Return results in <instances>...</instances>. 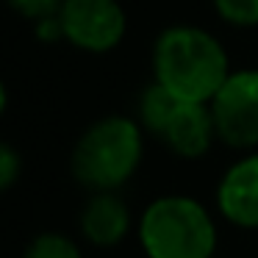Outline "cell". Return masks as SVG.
<instances>
[{
    "mask_svg": "<svg viewBox=\"0 0 258 258\" xmlns=\"http://www.w3.org/2000/svg\"><path fill=\"white\" fill-rule=\"evenodd\" d=\"M156 84L186 103H211L228 81L230 67L222 45L211 34L191 25H175L158 36L153 47Z\"/></svg>",
    "mask_w": 258,
    "mask_h": 258,
    "instance_id": "cell-1",
    "label": "cell"
},
{
    "mask_svg": "<svg viewBox=\"0 0 258 258\" xmlns=\"http://www.w3.org/2000/svg\"><path fill=\"white\" fill-rule=\"evenodd\" d=\"M136 239L147 258H217V219L197 197L161 195L142 208Z\"/></svg>",
    "mask_w": 258,
    "mask_h": 258,
    "instance_id": "cell-2",
    "label": "cell"
},
{
    "mask_svg": "<svg viewBox=\"0 0 258 258\" xmlns=\"http://www.w3.org/2000/svg\"><path fill=\"white\" fill-rule=\"evenodd\" d=\"M139 119L103 117L78 136L73 147V175L89 191H119L142 167L145 134Z\"/></svg>",
    "mask_w": 258,
    "mask_h": 258,
    "instance_id": "cell-3",
    "label": "cell"
},
{
    "mask_svg": "<svg viewBox=\"0 0 258 258\" xmlns=\"http://www.w3.org/2000/svg\"><path fill=\"white\" fill-rule=\"evenodd\" d=\"M208 108L222 145L233 150L258 147V70L230 73Z\"/></svg>",
    "mask_w": 258,
    "mask_h": 258,
    "instance_id": "cell-4",
    "label": "cell"
},
{
    "mask_svg": "<svg viewBox=\"0 0 258 258\" xmlns=\"http://www.w3.org/2000/svg\"><path fill=\"white\" fill-rule=\"evenodd\" d=\"M64 39L89 53H106L125 36V12L117 0H64L58 12Z\"/></svg>",
    "mask_w": 258,
    "mask_h": 258,
    "instance_id": "cell-5",
    "label": "cell"
},
{
    "mask_svg": "<svg viewBox=\"0 0 258 258\" xmlns=\"http://www.w3.org/2000/svg\"><path fill=\"white\" fill-rule=\"evenodd\" d=\"M214 203L225 222L241 230H258V150H250L225 169Z\"/></svg>",
    "mask_w": 258,
    "mask_h": 258,
    "instance_id": "cell-6",
    "label": "cell"
},
{
    "mask_svg": "<svg viewBox=\"0 0 258 258\" xmlns=\"http://www.w3.org/2000/svg\"><path fill=\"white\" fill-rule=\"evenodd\" d=\"M136 219L119 191H89L78 214V230L92 247H117L134 233Z\"/></svg>",
    "mask_w": 258,
    "mask_h": 258,
    "instance_id": "cell-7",
    "label": "cell"
},
{
    "mask_svg": "<svg viewBox=\"0 0 258 258\" xmlns=\"http://www.w3.org/2000/svg\"><path fill=\"white\" fill-rule=\"evenodd\" d=\"M158 139L180 158L206 156L211 150L214 139H217V128H214V117H211L208 103L178 100V106L172 108Z\"/></svg>",
    "mask_w": 258,
    "mask_h": 258,
    "instance_id": "cell-8",
    "label": "cell"
},
{
    "mask_svg": "<svg viewBox=\"0 0 258 258\" xmlns=\"http://www.w3.org/2000/svg\"><path fill=\"white\" fill-rule=\"evenodd\" d=\"M178 100L180 97H175L172 92H167L161 84L153 81L139 97V125L147 131V134L158 136L164 131V125H167L172 108L178 106Z\"/></svg>",
    "mask_w": 258,
    "mask_h": 258,
    "instance_id": "cell-9",
    "label": "cell"
},
{
    "mask_svg": "<svg viewBox=\"0 0 258 258\" xmlns=\"http://www.w3.org/2000/svg\"><path fill=\"white\" fill-rule=\"evenodd\" d=\"M23 258H84V250L73 236L61 230H45L28 241Z\"/></svg>",
    "mask_w": 258,
    "mask_h": 258,
    "instance_id": "cell-10",
    "label": "cell"
},
{
    "mask_svg": "<svg viewBox=\"0 0 258 258\" xmlns=\"http://www.w3.org/2000/svg\"><path fill=\"white\" fill-rule=\"evenodd\" d=\"M219 17L233 25H258V0H214Z\"/></svg>",
    "mask_w": 258,
    "mask_h": 258,
    "instance_id": "cell-11",
    "label": "cell"
},
{
    "mask_svg": "<svg viewBox=\"0 0 258 258\" xmlns=\"http://www.w3.org/2000/svg\"><path fill=\"white\" fill-rule=\"evenodd\" d=\"M23 175V158L9 142H0V195L9 191Z\"/></svg>",
    "mask_w": 258,
    "mask_h": 258,
    "instance_id": "cell-12",
    "label": "cell"
},
{
    "mask_svg": "<svg viewBox=\"0 0 258 258\" xmlns=\"http://www.w3.org/2000/svg\"><path fill=\"white\" fill-rule=\"evenodd\" d=\"M9 6L17 9L23 17L42 23V20H47V17H58L64 0H9Z\"/></svg>",
    "mask_w": 258,
    "mask_h": 258,
    "instance_id": "cell-13",
    "label": "cell"
},
{
    "mask_svg": "<svg viewBox=\"0 0 258 258\" xmlns=\"http://www.w3.org/2000/svg\"><path fill=\"white\" fill-rule=\"evenodd\" d=\"M6 106H9V92H6V86H3V81H0V117H3Z\"/></svg>",
    "mask_w": 258,
    "mask_h": 258,
    "instance_id": "cell-14",
    "label": "cell"
}]
</instances>
